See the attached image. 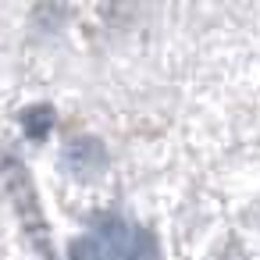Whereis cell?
Listing matches in <instances>:
<instances>
[{
  "label": "cell",
  "mask_w": 260,
  "mask_h": 260,
  "mask_svg": "<svg viewBox=\"0 0 260 260\" xmlns=\"http://www.w3.org/2000/svg\"><path fill=\"white\" fill-rule=\"evenodd\" d=\"M72 260H100V249L89 239H79V242H72Z\"/></svg>",
  "instance_id": "2"
},
{
  "label": "cell",
  "mask_w": 260,
  "mask_h": 260,
  "mask_svg": "<svg viewBox=\"0 0 260 260\" xmlns=\"http://www.w3.org/2000/svg\"><path fill=\"white\" fill-rule=\"evenodd\" d=\"M50 125H54V114H50L47 107H36V111H29V114H25V132H29V136H36V139H40V136H47V128H50Z\"/></svg>",
  "instance_id": "1"
}]
</instances>
